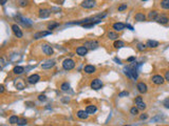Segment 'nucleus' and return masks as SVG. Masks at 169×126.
I'll use <instances>...</instances> for the list:
<instances>
[{"label":"nucleus","mask_w":169,"mask_h":126,"mask_svg":"<svg viewBox=\"0 0 169 126\" xmlns=\"http://www.w3.org/2000/svg\"><path fill=\"white\" fill-rule=\"evenodd\" d=\"M49 35H52V32L49 31V32H38L36 34H34V39H40L42 37H46L49 36Z\"/></svg>","instance_id":"nucleus-15"},{"label":"nucleus","mask_w":169,"mask_h":126,"mask_svg":"<svg viewBox=\"0 0 169 126\" xmlns=\"http://www.w3.org/2000/svg\"><path fill=\"white\" fill-rule=\"evenodd\" d=\"M129 95V93L127 92V90H125V92H122V93H119L118 94V97H121V98H123V97H127Z\"/></svg>","instance_id":"nucleus-36"},{"label":"nucleus","mask_w":169,"mask_h":126,"mask_svg":"<svg viewBox=\"0 0 169 126\" xmlns=\"http://www.w3.org/2000/svg\"><path fill=\"white\" fill-rule=\"evenodd\" d=\"M156 21H157L158 23H160V24H167L169 22V19L165 15H159Z\"/></svg>","instance_id":"nucleus-13"},{"label":"nucleus","mask_w":169,"mask_h":126,"mask_svg":"<svg viewBox=\"0 0 169 126\" xmlns=\"http://www.w3.org/2000/svg\"><path fill=\"white\" fill-rule=\"evenodd\" d=\"M62 67H63V69H66V71H71V69H73L75 67L74 60L70 59V58L65 59L62 61Z\"/></svg>","instance_id":"nucleus-1"},{"label":"nucleus","mask_w":169,"mask_h":126,"mask_svg":"<svg viewBox=\"0 0 169 126\" xmlns=\"http://www.w3.org/2000/svg\"><path fill=\"white\" fill-rule=\"evenodd\" d=\"M135 105H136V107H137L139 110H144V109H146V104L144 103V101L137 102V103H135Z\"/></svg>","instance_id":"nucleus-29"},{"label":"nucleus","mask_w":169,"mask_h":126,"mask_svg":"<svg viewBox=\"0 0 169 126\" xmlns=\"http://www.w3.org/2000/svg\"><path fill=\"white\" fill-rule=\"evenodd\" d=\"M147 118H148V115H147V114H143V115H140V116H139V119H140V120H146Z\"/></svg>","instance_id":"nucleus-40"},{"label":"nucleus","mask_w":169,"mask_h":126,"mask_svg":"<svg viewBox=\"0 0 169 126\" xmlns=\"http://www.w3.org/2000/svg\"><path fill=\"white\" fill-rule=\"evenodd\" d=\"M18 121H19V118L17 116H11L10 119H9V122L11 124H17Z\"/></svg>","instance_id":"nucleus-27"},{"label":"nucleus","mask_w":169,"mask_h":126,"mask_svg":"<svg viewBox=\"0 0 169 126\" xmlns=\"http://www.w3.org/2000/svg\"><path fill=\"white\" fill-rule=\"evenodd\" d=\"M138 108L137 107H132L131 109H130V113H131V115H133V116H137L138 115Z\"/></svg>","instance_id":"nucleus-31"},{"label":"nucleus","mask_w":169,"mask_h":126,"mask_svg":"<svg viewBox=\"0 0 169 126\" xmlns=\"http://www.w3.org/2000/svg\"><path fill=\"white\" fill-rule=\"evenodd\" d=\"M18 125H26L27 124V121L25 120V119H19V121L17 123Z\"/></svg>","instance_id":"nucleus-34"},{"label":"nucleus","mask_w":169,"mask_h":126,"mask_svg":"<svg viewBox=\"0 0 169 126\" xmlns=\"http://www.w3.org/2000/svg\"><path fill=\"white\" fill-rule=\"evenodd\" d=\"M60 89L62 90V92H68V90L70 89V84H69L68 82L62 83L61 85H60Z\"/></svg>","instance_id":"nucleus-28"},{"label":"nucleus","mask_w":169,"mask_h":126,"mask_svg":"<svg viewBox=\"0 0 169 126\" xmlns=\"http://www.w3.org/2000/svg\"><path fill=\"white\" fill-rule=\"evenodd\" d=\"M103 85H104V84H103V81L100 80V79H93L92 81H91V83H90L91 88L94 89V90L101 89V88L103 87Z\"/></svg>","instance_id":"nucleus-2"},{"label":"nucleus","mask_w":169,"mask_h":126,"mask_svg":"<svg viewBox=\"0 0 169 126\" xmlns=\"http://www.w3.org/2000/svg\"><path fill=\"white\" fill-rule=\"evenodd\" d=\"M126 27V24L122 23V22H116L113 24V30H115L116 32H122Z\"/></svg>","instance_id":"nucleus-16"},{"label":"nucleus","mask_w":169,"mask_h":126,"mask_svg":"<svg viewBox=\"0 0 169 126\" xmlns=\"http://www.w3.org/2000/svg\"><path fill=\"white\" fill-rule=\"evenodd\" d=\"M134 60H135V57H130V58H128L127 61H128V62H133Z\"/></svg>","instance_id":"nucleus-44"},{"label":"nucleus","mask_w":169,"mask_h":126,"mask_svg":"<svg viewBox=\"0 0 169 126\" xmlns=\"http://www.w3.org/2000/svg\"><path fill=\"white\" fill-rule=\"evenodd\" d=\"M77 117H78L79 119H81V120H86V119H88V117H89V114L86 110H78L77 111Z\"/></svg>","instance_id":"nucleus-18"},{"label":"nucleus","mask_w":169,"mask_h":126,"mask_svg":"<svg viewBox=\"0 0 169 126\" xmlns=\"http://www.w3.org/2000/svg\"><path fill=\"white\" fill-rule=\"evenodd\" d=\"M136 88H137V90L140 93V94H146L147 93V90H148V88H147V85L144 83V82H139V83H137V85H136Z\"/></svg>","instance_id":"nucleus-12"},{"label":"nucleus","mask_w":169,"mask_h":126,"mask_svg":"<svg viewBox=\"0 0 169 126\" xmlns=\"http://www.w3.org/2000/svg\"><path fill=\"white\" fill-rule=\"evenodd\" d=\"M161 8L164 9V10H169V0H162Z\"/></svg>","instance_id":"nucleus-26"},{"label":"nucleus","mask_w":169,"mask_h":126,"mask_svg":"<svg viewBox=\"0 0 169 126\" xmlns=\"http://www.w3.org/2000/svg\"><path fill=\"white\" fill-rule=\"evenodd\" d=\"M151 81H152V83H154L156 85H162L166 80H165V78L163 76H161V75H154L152 78H151Z\"/></svg>","instance_id":"nucleus-4"},{"label":"nucleus","mask_w":169,"mask_h":126,"mask_svg":"<svg viewBox=\"0 0 169 126\" xmlns=\"http://www.w3.org/2000/svg\"><path fill=\"white\" fill-rule=\"evenodd\" d=\"M159 15L160 14L158 13V11H151L149 14H148V19H149L150 21H156Z\"/></svg>","instance_id":"nucleus-17"},{"label":"nucleus","mask_w":169,"mask_h":126,"mask_svg":"<svg viewBox=\"0 0 169 126\" xmlns=\"http://www.w3.org/2000/svg\"><path fill=\"white\" fill-rule=\"evenodd\" d=\"M164 106H165L166 108H168V109H169V98L165 99V101H164Z\"/></svg>","instance_id":"nucleus-38"},{"label":"nucleus","mask_w":169,"mask_h":126,"mask_svg":"<svg viewBox=\"0 0 169 126\" xmlns=\"http://www.w3.org/2000/svg\"><path fill=\"white\" fill-rule=\"evenodd\" d=\"M83 71H84V73L86 74H93V73H95V66H93V65H86L84 66V68H83Z\"/></svg>","instance_id":"nucleus-21"},{"label":"nucleus","mask_w":169,"mask_h":126,"mask_svg":"<svg viewBox=\"0 0 169 126\" xmlns=\"http://www.w3.org/2000/svg\"><path fill=\"white\" fill-rule=\"evenodd\" d=\"M134 18H135L136 21H138V22H144L147 17L144 15L143 13H136V14H135V16H134Z\"/></svg>","instance_id":"nucleus-20"},{"label":"nucleus","mask_w":169,"mask_h":126,"mask_svg":"<svg viewBox=\"0 0 169 126\" xmlns=\"http://www.w3.org/2000/svg\"><path fill=\"white\" fill-rule=\"evenodd\" d=\"M58 25H59L58 23H53V24H50V25H49V26H48V29H49V30H50V31H51V30L55 29V27H57Z\"/></svg>","instance_id":"nucleus-37"},{"label":"nucleus","mask_w":169,"mask_h":126,"mask_svg":"<svg viewBox=\"0 0 169 126\" xmlns=\"http://www.w3.org/2000/svg\"><path fill=\"white\" fill-rule=\"evenodd\" d=\"M88 53V48L86 46H78L76 48V54L78 56H81V57H83V56H86Z\"/></svg>","instance_id":"nucleus-11"},{"label":"nucleus","mask_w":169,"mask_h":126,"mask_svg":"<svg viewBox=\"0 0 169 126\" xmlns=\"http://www.w3.org/2000/svg\"><path fill=\"white\" fill-rule=\"evenodd\" d=\"M113 60H114V61H115V62L117 63V64H122V61L119 60V59H117V58H114Z\"/></svg>","instance_id":"nucleus-45"},{"label":"nucleus","mask_w":169,"mask_h":126,"mask_svg":"<svg viewBox=\"0 0 169 126\" xmlns=\"http://www.w3.org/2000/svg\"><path fill=\"white\" fill-rule=\"evenodd\" d=\"M41 50H42V52H44L47 56H51L54 53L53 47L51 45H49V44H42L41 45Z\"/></svg>","instance_id":"nucleus-8"},{"label":"nucleus","mask_w":169,"mask_h":126,"mask_svg":"<svg viewBox=\"0 0 169 126\" xmlns=\"http://www.w3.org/2000/svg\"><path fill=\"white\" fill-rule=\"evenodd\" d=\"M54 65H55V61L54 60H49V61H47L45 63H42V64H41V68L42 69H50Z\"/></svg>","instance_id":"nucleus-14"},{"label":"nucleus","mask_w":169,"mask_h":126,"mask_svg":"<svg viewBox=\"0 0 169 126\" xmlns=\"http://www.w3.org/2000/svg\"><path fill=\"white\" fill-rule=\"evenodd\" d=\"M6 1H8V0H0V4H1V5H4Z\"/></svg>","instance_id":"nucleus-48"},{"label":"nucleus","mask_w":169,"mask_h":126,"mask_svg":"<svg viewBox=\"0 0 169 126\" xmlns=\"http://www.w3.org/2000/svg\"><path fill=\"white\" fill-rule=\"evenodd\" d=\"M0 93H1V94H3V93H4V86H3V85L0 86Z\"/></svg>","instance_id":"nucleus-46"},{"label":"nucleus","mask_w":169,"mask_h":126,"mask_svg":"<svg viewBox=\"0 0 169 126\" xmlns=\"http://www.w3.org/2000/svg\"><path fill=\"white\" fill-rule=\"evenodd\" d=\"M126 27H127V29H129L130 31H133V26L130 25V24H126Z\"/></svg>","instance_id":"nucleus-43"},{"label":"nucleus","mask_w":169,"mask_h":126,"mask_svg":"<svg viewBox=\"0 0 169 126\" xmlns=\"http://www.w3.org/2000/svg\"><path fill=\"white\" fill-rule=\"evenodd\" d=\"M38 100H39V101H41V102L46 101V100H47V97H46V95H39V96H38Z\"/></svg>","instance_id":"nucleus-35"},{"label":"nucleus","mask_w":169,"mask_h":126,"mask_svg":"<svg viewBox=\"0 0 169 126\" xmlns=\"http://www.w3.org/2000/svg\"><path fill=\"white\" fill-rule=\"evenodd\" d=\"M147 47H150V48H156L159 46V42L158 41H154V40H148L147 43H146Z\"/></svg>","instance_id":"nucleus-22"},{"label":"nucleus","mask_w":169,"mask_h":126,"mask_svg":"<svg viewBox=\"0 0 169 126\" xmlns=\"http://www.w3.org/2000/svg\"><path fill=\"white\" fill-rule=\"evenodd\" d=\"M12 31H13L14 35H15L17 38H22V36H23L22 31L20 30V27H19L17 24H13V25H12Z\"/></svg>","instance_id":"nucleus-7"},{"label":"nucleus","mask_w":169,"mask_h":126,"mask_svg":"<svg viewBox=\"0 0 169 126\" xmlns=\"http://www.w3.org/2000/svg\"><path fill=\"white\" fill-rule=\"evenodd\" d=\"M107 36L109 39H112V40H117L118 39V35L114 32H108L107 33Z\"/></svg>","instance_id":"nucleus-25"},{"label":"nucleus","mask_w":169,"mask_h":126,"mask_svg":"<svg viewBox=\"0 0 169 126\" xmlns=\"http://www.w3.org/2000/svg\"><path fill=\"white\" fill-rule=\"evenodd\" d=\"M40 80V76L37 75V74H34V75H31L29 78H27V82L30 84H36L38 81Z\"/></svg>","instance_id":"nucleus-10"},{"label":"nucleus","mask_w":169,"mask_h":126,"mask_svg":"<svg viewBox=\"0 0 169 126\" xmlns=\"http://www.w3.org/2000/svg\"><path fill=\"white\" fill-rule=\"evenodd\" d=\"M27 4H29V0H20V1H19V5L22 6V8L26 6Z\"/></svg>","instance_id":"nucleus-32"},{"label":"nucleus","mask_w":169,"mask_h":126,"mask_svg":"<svg viewBox=\"0 0 169 126\" xmlns=\"http://www.w3.org/2000/svg\"><path fill=\"white\" fill-rule=\"evenodd\" d=\"M136 48H137V51H139V52H144L146 48H147V45L146 44H144V43H137V46H136Z\"/></svg>","instance_id":"nucleus-30"},{"label":"nucleus","mask_w":169,"mask_h":126,"mask_svg":"<svg viewBox=\"0 0 169 126\" xmlns=\"http://www.w3.org/2000/svg\"><path fill=\"white\" fill-rule=\"evenodd\" d=\"M164 78H165V80H166L167 82H169V71H168V72H166V74H165V77H164Z\"/></svg>","instance_id":"nucleus-42"},{"label":"nucleus","mask_w":169,"mask_h":126,"mask_svg":"<svg viewBox=\"0 0 169 126\" xmlns=\"http://www.w3.org/2000/svg\"><path fill=\"white\" fill-rule=\"evenodd\" d=\"M113 46L116 48V50H118V48H122V47H124L125 46V43L122 41V40H115L114 41V44H113Z\"/></svg>","instance_id":"nucleus-24"},{"label":"nucleus","mask_w":169,"mask_h":126,"mask_svg":"<svg viewBox=\"0 0 169 126\" xmlns=\"http://www.w3.org/2000/svg\"><path fill=\"white\" fill-rule=\"evenodd\" d=\"M0 62H1V66L3 67V66H4V64H5V63H4V59H3V58H1V59H0Z\"/></svg>","instance_id":"nucleus-47"},{"label":"nucleus","mask_w":169,"mask_h":126,"mask_svg":"<svg viewBox=\"0 0 169 126\" xmlns=\"http://www.w3.org/2000/svg\"><path fill=\"white\" fill-rule=\"evenodd\" d=\"M97 110V107L95 106V105H88V106L86 107V111L89 114V115H93L96 113Z\"/></svg>","instance_id":"nucleus-19"},{"label":"nucleus","mask_w":169,"mask_h":126,"mask_svg":"<svg viewBox=\"0 0 169 126\" xmlns=\"http://www.w3.org/2000/svg\"><path fill=\"white\" fill-rule=\"evenodd\" d=\"M140 101H143V98L142 97H136L135 100H134V103H137V102H140Z\"/></svg>","instance_id":"nucleus-41"},{"label":"nucleus","mask_w":169,"mask_h":126,"mask_svg":"<svg viewBox=\"0 0 169 126\" xmlns=\"http://www.w3.org/2000/svg\"><path fill=\"white\" fill-rule=\"evenodd\" d=\"M84 46H86L88 50H95L100 46V43H98V41L96 40H90V41H87L84 42Z\"/></svg>","instance_id":"nucleus-6"},{"label":"nucleus","mask_w":169,"mask_h":126,"mask_svg":"<svg viewBox=\"0 0 169 126\" xmlns=\"http://www.w3.org/2000/svg\"><path fill=\"white\" fill-rule=\"evenodd\" d=\"M51 15V11L50 10H47V9H44V10H39V14L38 16L39 18L41 19H46V18H49Z\"/></svg>","instance_id":"nucleus-9"},{"label":"nucleus","mask_w":169,"mask_h":126,"mask_svg":"<svg viewBox=\"0 0 169 126\" xmlns=\"http://www.w3.org/2000/svg\"><path fill=\"white\" fill-rule=\"evenodd\" d=\"M143 1H147V0H143Z\"/></svg>","instance_id":"nucleus-49"},{"label":"nucleus","mask_w":169,"mask_h":126,"mask_svg":"<svg viewBox=\"0 0 169 126\" xmlns=\"http://www.w3.org/2000/svg\"><path fill=\"white\" fill-rule=\"evenodd\" d=\"M127 8H128V5L125 4V3H123V4H121V5L118 6V12H123V11L127 10Z\"/></svg>","instance_id":"nucleus-33"},{"label":"nucleus","mask_w":169,"mask_h":126,"mask_svg":"<svg viewBox=\"0 0 169 126\" xmlns=\"http://www.w3.org/2000/svg\"><path fill=\"white\" fill-rule=\"evenodd\" d=\"M15 18H16L23 26H25V27H31V26H32V21H31V20L26 19V18H24V17H22V16H15Z\"/></svg>","instance_id":"nucleus-5"},{"label":"nucleus","mask_w":169,"mask_h":126,"mask_svg":"<svg viewBox=\"0 0 169 126\" xmlns=\"http://www.w3.org/2000/svg\"><path fill=\"white\" fill-rule=\"evenodd\" d=\"M13 73L15 75H21L24 73V67L23 66H15L13 69Z\"/></svg>","instance_id":"nucleus-23"},{"label":"nucleus","mask_w":169,"mask_h":126,"mask_svg":"<svg viewBox=\"0 0 169 126\" xmlns=\"http://www.w3.org/2000/svg\"><path fill=\"white\" fill-rule=\"evenodd\" d=\"M81 8L83 9H93L96 6V2H95V0H83V1L81 2Z\"/></svg>","instance_id":"nucleus-3"},{"label":"nucleus","mask_w":169,"mask_h":126,"mask_svg":"<svg viewBox=\"0 0 169 126\" xmlns=\"http://www.w3.org/2000/svg\"><path fill=\"white\" fill-rule=\"evenodd\" d=\"M16 87L18 88V89H23L24 88V85L22 83H18V84H16Z\"/></svg>","instance_id":"nucleus-39"}]
</instances>
